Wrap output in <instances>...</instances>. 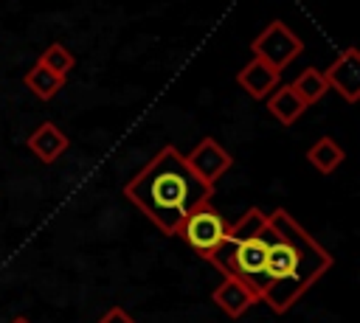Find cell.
Masks as SVG:
<instances>
[{"label": "cell", "instance_id": "cell-2", "mask_svg": "<svg viewBox=\"0 0 360 323\" xmlns=\"http://www.w3.org/2000/svg\"><path fill=\"white\" fill-rule=\"evenodd\" d=\"M211 194L214 185L202 183L174 146H163L124 188V197L166 236H177L183 219Z\"/></svg>", "mask_w": 360, "mask_h": 323}, {"label": "cell", "instance_id": "cell-17", "mask_svg": "<svg viewBox=\"0 0 360 323\" xmlns=\"http://www.w3.org/2000/svg\"><path fill=\"white\" fill-rule=\"evenodd\" d=\"M11 323H31V320H25V317H14Z\"/></svg>", "mask_w": 360, "mask_h": 323}, {"label": "cell", "instance_id": "cell-12", "mask_svg": "<svg viewBox=\"0 0 360 323\" xmlns=\"http://www.w3.org/2000/svg\"><path fill=\"white\" fill-rule=\"evenodd\" d=\"M307 160H309V166H315V171L332 174V171L346 160V152H343V146H340L338 140H332L329 135H323V138H318V140L307 149Z\"/></svg>", "mask_w": 360, "mask_h": 323}, {"label": "cell", "instance_id": "cell-5", "mask_svg": "<svg viewBox=\"0 0 360 323\" xmlns=\"http://www.w3.org/2000/svg\"><path fill=\"white\" fill-rule=\"evenodd\" d=\"M253 59H259V62H264L267 67H273V70H284L292 59H298V53L304 51V42H301V37L292 31V28H287L281 20H273L256 39H253Z\"/></svg>", "mask_w": 360, "mask_h": 323}, {"label": "cell", "instance_id": "cell-4", "mask_svg": "<svg viewBox=\"0 0 360 323\" xmlns=\"http://www.w3.org/2000/svg\"><path fill=\"white\" fill-rule=\"evenodd\" d=\"M225 230H228L225 216H222L217 208H211V202H205V205L194 208V211L183 219L177 236H180L197 256H202V258L208 261V256L219 247Z\"/></svg>", "mask_w": 360, "mask_h": 323}, {"label": "cell", "instance_id": "cell-13", "mask_svg": "<svg viewBox=\"0 0 360 323\" xmlns=\"http://www.w3.org/2000/svg\"><path fill=\"white\" fill-rule=\"evenodd\" d=\"M290 87L295 90V95H298L307 107L315 104V101H321V98L326 95V90H329V84H326V79H323V70H318V67L301 70L298 79H295Z\"/></svg>", "mask_w": 360, "mask_h": 323}, {"label": "cell", "instance_id": "cell-8", "mask_svg": "<svg viewBox=\"0 0 360 323\" xmlns=\"http://www.w3.org/2000/svg\"><path fill=\"white\" fill-rule=\"evenodd\" d=\"M211 301H214L228 317H242L250 306L259 303V292H256L253 286H248L245 281L225 275L222 284H217V289L211 292Z\"/></svg>", "mask_w": 360, "mask_h": 323}, {"label": "cell", "instance_id": "cell-6", "mask_svg": "<svg viewBox=\"0 0 360 323\" xmlns=\"http://www.w3.org/2000/svg\"><path fill=\"white\" fill-rule=\"evenodd\" d=\"M188 169L208 185H214L231 166H233V157L228 154V149H222L214 138H202L188 154H183Z\"/></svg>", "mask_w": 360, "mask_h": 323}, {"label": "cell", "instance_id": "cell-10", "mask_svg": "<svg viewBox=\"0 0 360 323\" xmlns=\"http://www.w3.org/2000/svg\"><path fill=\"white\" fill-rule=\"evenodd\" d=\"M68 135L56 126V124H51V121H45V124H39L31 135H28V149L42 160V163H53L65 149H68Z\"/></svg>", "mask_w": 360, "mask_h": 323}, {"label": "cell", "instance_id": "cell-15", "mask_svg": "<svg viewBox=\"0 0 360 323\" xmlns=\"http://www.w3.org/2000/svg\"><path fill=\"white\" fill-rule=\"evenodd\" d=\"M39 62H42L51 73H56V76H62V79L76 67V56H73L65 45H59V42L48 45V48H45V53L39 56Z\"/></svg>", "mask_w": 360, "mask_h": 323}, {"label": "cell", "instance_id": "cell-11", "mask_svg": "<svg viewBox=\"0 0 360 323\" xmlns=\"http://www.w3.org/2000/svg\"><path fill=\"white\" fill-rule=\"evenodd\" d=\"M267 110H270V115L281 124V126H292L301 115H304V110H307V104L295 95V90L287 84V87H276L273 93H270V98H267Z\"/></svg>", "mask_w": 360, "mask_h": 323}, {"label": "cell", "instance_id": "cell-16", "mask_svg": "<svg viewBox=\"0 0 360 323\" xmlns=\"http://www.w3.org/2000/svg\"><path fill=\"white\" fill-rule=\"evenodd\" d=\"M96 323H138V320H135V317H129V312H127V309L112 306V309H107Z\"/></svg>", "mask_w": 360, "mask_h": 323}, {"label": "cell", "instance_id": "cell-7", "mask_svg": "<svg viewBox=\"0 0 360 323\" xmlns=\"http://www.w3.org/2000/svg\"><path fill=\"white\" fill-rule=\"evenodd\" d=\"M323 79H326L329 90H338L349 104L360 101V51L357 48H346L323 70Z\"/></svg>", "mask_w": 360, "mask_h": 323}, {"label": "cell", "instance_id": "cell-3", "mask_svg": "<svg viewBox=\"0 0 360 323\" xmlns=\"http://www.w3.org/2000/svg\"><path fill=\"white\" fill-rule=\"evenodd\" d=\"M270 244V222L262 208H248L236 222H228V230L219 247L208 256V261L231 278L245 281L262 295L264 258Z\"/></svg>", "mask_w": 360, "mask_h": 323}, {"label": "cell", "instance_id": "cell-9", "mask_svg": "<svg viewBox=\"0 0 360 323\" xmlns=\"http://www.w3.org/2000/svg\"><path fill=\"white\" fill-rule=\"evenodd\" d=\"M236 81H239V87H242L248 95H253V98H267V95L278 87L281 73L273 70V67H267V65L259 62V59H250V62L239 70Z\"/></svg>", "mask_w": 360, "mask_h": 323}, {"label": "cell", "instance_id": "cell-14", "mask_svg": "<svg viewBox=\"0 0 360 323\" xmlns=\"http://www.w3.org/2000/svg\"><path fill=\"white\" fill-rule=\"evenodd\" d=\"M25 84H28V90H31L34 95H39L42 101H51V98L62 90L65 79H62V76H56V73H51L42 62H37V65L25 73Z\"/></svg>", "mask_w": 360, "mask_h": 323}, {"label": "cell", "instance_id": "cell-1", "mask_svg": "<svg viewBox=\"0 0 360 323\" xmlns=\"http://www.w3.org/2000/svg\"><path fill=\"white\" fill-rule=\"evenodd\" d=\"M270 244L262 275L259 301L267 303L276 315H284L323 272L332 267V256L321 242L284 208L267 213Z\"/></svg>", "mask_w": 360, "mask_h": 323}]
</instances>
